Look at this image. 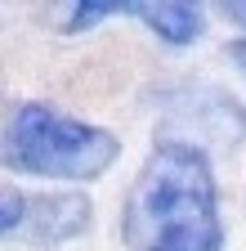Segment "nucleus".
Here are the masks:
<instances>
[{
	"instance_id": "obj_1",
	"label": "nucleus",
	"mask_w": 246,
	"mask_h": 251,
	"mask_svg": "<svg viewBox=\"0 0 246 251\" xmlns=\"http://www.w3.org/2000/svg\"><path fill=\"white\" fill-rule=\"evenodd\" d=\"M121 238L134 251H220V184L206 152L188 139H161L126 198Z\"/></svg>"
},
{
	"instance_id": "obj_2",
	"label": "nucleus",
	"mask_w": 246,
	"mask_h": 251,
	"mask_svg": "<svg viewBox=\"0 0 246 251\" xmlns=\"http://www.w3.org/2000/svg\"><path fill=\"white\" fill-rule=\"evenodd\" d=\"M121 157V139L94 121L67 117L49 103H18L0 126V166L14 175L89 184Z\"/></svg>"
},
{
	"instance_id": "obj_3",
	"label": "nucleus",
	"mask_w": 246,
	"mask_h": 251,
	"mask_svg": "<svg viewBox=\"0 0 246 251\" xmlns=\"http://www.w3.org/2000/svg\"><path fill=\"white\" fill-rule=\"evenodd\" d=\"M89 229V198L81 193H49L27 198V225L22 233L32 242H67Z\"/></svg>"
},
{
	"instance_id": "obj_4",
	"label": "nucleus",
	"mask_w": 246,
	"mask_h": 251,
	"mask_svg": "<svg viewBox=\"0 0 246 251\" xmlns=\"http://www.w3.org/2000/svg\"><path fill=\"white\" fill-rule=\"evenodd\" d=\"M121 14L143 18V27H152L166 45H193L206 31V14L197 5L183 0H148V5H121Z\"/></svg>"
},
{
	"instance_id": "obj_5",
	"label": "nucleus",
	"mask_w": 246,
	"mask_h": 251,
	"mask_svg": "<svg viewBox=\"0 0 246 251\" xmlns=\"http://www.w3.org/2000/svg\"><path fill=\"white\" fill-rule=\"evenodd\" d=\"M22 225H27V193H18L14 184L0 179V238L18 233Z\"/></svg>"
},
{
	"instance_id": "obj_6",
	"label": "nucleus",
	"mask_w": 246,
	"mask_h": 251,
	"mask_svg": "<svg viewBox=\"0 0 246 251\" xmlns=\"http://www.w3.org/2000/svg\"><path fill=\"white\" fill-rule=\"evenodd\" d=\"M112 14H121V5H108V0H94V5H76V9H72L67 31H89L99 18H112Z\"/></svg>"
},
{
	"instance_id": "obj_7",
	"label": "nucleus",
	"mask_w": 246,
	"mask_h": 251,
	"mask_svg": "<svg viewBox=\"0 0 246 251\" xmlns=\"http://www.w3.org/2000/svg\"><path fill=\"white\" fill-rule=\"evenodd\" d=\"M224 14H228L237 27H246V0H228V5H224Z\"/></svg>"
}]
</instances>
